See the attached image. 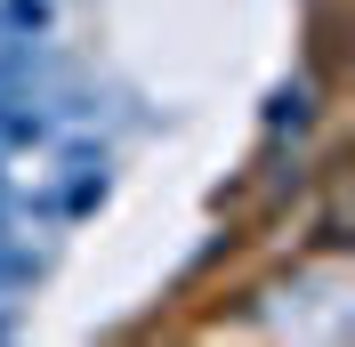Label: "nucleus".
Segmentation results:
<instances>
[{
	"instance_id": "obj_1",
	"label": "nucleus",
	"mask_w": 355,
	"mask_h": 347,
	"mask_svg": "<svg viewBox=\"0 0 355 347\" xmlns=\"http://www.w3.org/2000/svg\"><path fill=\"white\" fill-rule=\"evenodd\" d=\"M105 194H113L105 146H57V178H49V186H33V194H17V210L41 218V226H65V218H89Z\"/></svg>"
},
{
	"instance_id": "obj_2",
	"label": "nucleus",
	"mask_w": 355,
	"mask_h": 347,
	"mask_svg": "<svg viewBox=\"0 0 355 347\" xmlns=\"http://www.w3.org/2000/svg\"><path fill=\"white\" fill-rule=\"evenodd\" d=\"M57 146V105H41L33 89H0V153H41Z\"/></svg>"
},
{
	"instance_id": "obj_3",
	"label": "nucleus",
	"mask_w": 355,
	"mask_h": 347,
	"mask_svg": "<svg viewBox=\"0 0 355 347\" xmlns=\"http://www.w3.org/2000/svg\"><path fill=\"white\" fill-rule=\"evenodd\" d=\"M57 33V0H0V49H41Z\"/></svg>"
},
{
	"instance_id": "obj_4",
	"label": "nucleus",
	"mask_w": 355,
	"mask_h": 347,
	"mask_svg": "<svg viewBox=\"0 0 355 347\" xmlns=\"http://www.w3.org/2000/svg\"><path fill=\"white\" fill-rule=\"evenodd\" d=\"M41 282V251L17 235H0V299H17V291H33Z\"/></svg>"
},
{
	"instance_id": "obj_5",
	"label": "nucleus",
	"mask_w": 355,
	"mask_h": 347,
	"mask_svg": "<svg viewBox=\"0 0 355 347\" xmlns=\"http://www.w3.org/2000/svg\"><path fill=\"white\" fill-rule=\"evenodd\" d=\"M41 73V49H0V89H33Z\"/></svg>"
},
{
	"instance_id": "obj_6",
	"label": "nucleus",
	"mask_w": 355,
	"mask_h": 347,
	"mask_svg": "<svg viewBox=\"0 0 355 347\" xmlns=\"http://www.w3.org/2000/svg\"><path fill=\"white\" fill-rule=\"evenodd\" d=\"M266 121H275V130H299V121H307V89H283V97L266 105Z\"/></svg>"
},
{
	"instance_id": "obj_7",
	"label": "nucleus",
	"mask_w": 355,
	"mask_h": 347,
	"mask_svg": "<svg viewBox=\"0 0 355 347\" xmlns=\"http://www.w3.org/2000/svg\"><path fill=\"white\" fill-rule=\"evenodd\" d=\"M8 218H17V194H8V186H0V235H8Z\"/></svg>"
},
{
	"instance_id": "obj_8",
	"label": "nucleus",
	"mask_w": 355,
	"mask_h": 347,
	"mask_svg": "<svg viewBox=\"0 0 355 347\" xmlns=\"http://www.w3.org/2000/svg\"><path fill=\"white\" fill-rule=\"evenodd\" d=\"M0 339H17V315H8V307H0Z\"/></svg>"
}]
</instances>
